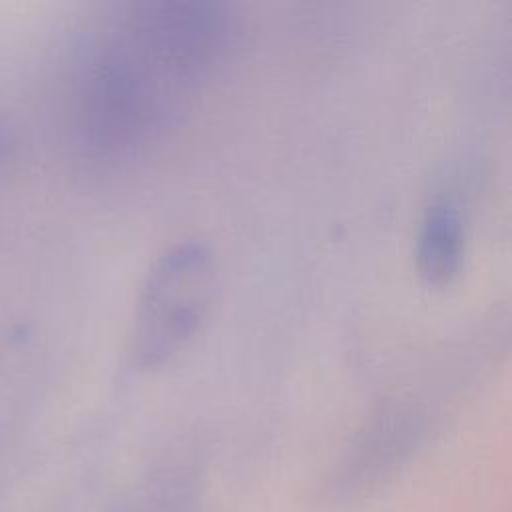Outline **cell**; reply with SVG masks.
<instances>
[{"instance_id": "6da1fadb", "label": "cell", "mask_w": 512, "mask_h": 512, "mask_svg": "<svg viewBox=\"0 0 512 512\" xmlns=\"http://www.w3.org/2000/svg\"><path fill=\"white\" fill-rule=\"evenodd\" d=\"M242 32L228 2L122 4L78 62L72 116L80 146L98 160L154 148L232 60Z\"/></svg>"}, {"instance_id": "7a4b0ae2", "label": "cell", "mask_w": 512, "mask_h": 512, "mask_svg": "<svg viewBox=\"0 0 512 512\" xmlns=\"http://www.w3.org/2000/svg\"><path fill=\"white\" fill-rule=\"evenodd\" d=\"M218 290L212 248L184 238L164 248L148 268L134 314L132 356L156 370L180 356L202 332Z\"/></svg>"}, {"instance_id": "3957f363", "label": "cell", "mask_w": 512, "mask_h": 512, "mask_svg": "<svg viewBox=\"0 0 512 512\" xmlns=\"http://www.w3.org/2000/svg\"><path fill=\"white\" fill-rule=\"evenodd\" d=\"M420 442V420L386 412L366 426L344 454L328 484L332 502H356L402 470Z\"/></svg>"}, {"instance_id": "277c9868", "label": "cell", "mask_w": 512, "mask_h": 512, "mask_svg": "<svg viewBox=\"0 0 512 512\" xmlns=\"http://www.w3.org/2000/svg\"><path fill=\"white\" fill-rule=\"evenodd\" d=\"M466 252V224L454 200L438 198L422 214L416 232V268L430 286L458 276Z\"/></svg>"}, {"instance_id": "5b68a950", "label": "cell", "mask_w": 512, "mask_h": 512, "mask_svg": "<svg viewBox=\"0 0 512 512\" xmlns=\"http://www.w3.org/2000/svg\"><path fill=\"white\" fill-rule=\"evenodd\" d=\"M198 484L180 470L162 472L138 486L110 512H198Z\"/></svg>"}, {"instance_id": "8992f818", "label": "cell", "mask_w": 512, "mask_h": 512, "mask_svg": "<svg viewBox=\"0 0 512 512\" xmlns=\"http://www.w3.org/2000/svg\"><path fill=\"white\" fill-rule=\"evenodd\" d=\"M6 150H8V136H6L4 128L0 126V162H2V158L6 156Z\"/></svg>"}]
</instances>
